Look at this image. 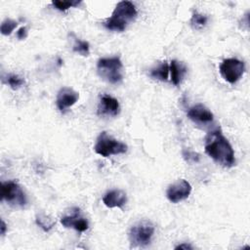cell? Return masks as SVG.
I'll return each mask as SVG.
<instances>
[{"label": "cell", "instance_id": "cell-3", "mask_svg": "<svg viewBox=\"0 0 250 250\" xmlns=\"http://www.w3.org/2000/svg\"><path fill=\"white\" fill-rule=\"evenodd\" d=\"M97 71L103 80L110 84H118L123 79V63L118 57L100 59Z\"/></svg>", "mask_w": 250, "mask_h": 250}, {"label": "cell", "instance_id": "cell-13", "mask_svg": "<svg viewBox=\"0 0 250 250\" xmlns=\"http://www.w3.org/2000/svg\"><path fill=\"white\" fill-rule=\"evenodd\" d=\"M103 202L108 208H122L127 203V195L121 189H112L104 194Z\"/></svg>", "mask_w": 250, "mask_h": 250}, {"label": "cell", "instance_id": "cell-23", "mask_svg": "<svg viewBox=\"0 0 250 250\" xmlns=\"http://www.w3.org/2000/svg\"><path fill=\"white\" fill-rule=\"evenodd\" d=\"M27 36V28L25 26H21L18 31H17V37L20 40L25 39Z\"/></svg>", "mask_w": 250, "mask_h": 250}, {"label": "cell", "instance_id": "cell-21", "mask_svg": "<svg viewBox=\"0 0 250 250\" xmlns=\"http://www.w3.org/2000/svg\"><path fill=\"white\" fill-rule=\"evenodd\" d=\"M80 1H62V0H54L52 1V5L59 11H65L71 7L78 6Z\"/></svg>", "mask_w": 250, "mask_h": 250}, {"label": "cell", "instance_id": "cell-7", "mask_svg": "<svg viewBox=\"0 0 250 250\" xmlns=\"http://www.w3.org/2000/svg\"><path fill=\"white\" fill-rule=\"evenodd\" d=\"M222 77L229 83H236L244 73V62L235 58L226 59L222 62L219 67Z\"/></svg>", "mask_w": 250, "mask_h": 250}, {"label": "cell", "instance_id": "cell-20", "mask_svg": "<svg viewBox=\"0 0 250 250\" xmlns=\"http://www.w3.org/2000/svg\"><path fill=\"white\" fill-rule=\"evenodd\" d=\"M17 25H18L17 21H14L12 19H6L1 23V27H0L1 33L3 35H10L12 31L17 27Z\"/></svg>", "mask_w": 250, "mask_h": 250}, {"label": "cell", "instance_id": "cell-15", "mask_svg": "<svg viewBox=\"0 0 250 250\" xmlns=\"http://www.w3.org/2000/svg\"><path fill=\"white\" fill-rule=\"evenodd\" d=\"M170 74V67L167 62H162L149 71V76L153 79H157L160 81H168Z\"/></svg>", "mask_w": 250, "mask_h": 250}, {"label": "cell", "instance_id": "cell-11", "mask_svg": "<svg viewBox=\"0 0 250 250\" xmlns=\"http://www.w3.org/2000/svg\"><path fill=\"white\" fill-rule=\"evenodd\" d=\"M79 99V94L69 87H62L57 95L56 104L61 111L72 106Z\"/></svg>", "mask_w": 250, "mask_h": 250}, {"label": "cell", "instance_id": "cell-9", "mask_svg": "<svg viewBox=\"0 0 250 250\" xmlns=\"http://www.w3.org/2000/svg\"><path fill=\"white\" fill-rule=\"evenodd\" d=\"M191 192L190 184L184 180H178L167 188L166 196L168 200L172 203H178L187 199Z\"/></svg>", "mask_w": 250, "mask_h": 250}, {"label": "cell", "instance_id": "cell-14", "mask_svg": "<svg viewBox=\"0 0 250 250\" xmlns=\"http://www.w3.org/2000/svg\"><path fill=\"white\" fill-rule=\"evenodd\" d=\"M169 67H170V74H169V80L174 84V85H179L182 81V79L184 78V76L187 73V67L186 65L181 62H178L176 60H173L170 62L169 63Z\"/></svg>", "mask_w": 250, "mask_h": 250}, {"label": "cell", "instance_id": "cell-8", "mask_svg": "<svg viewBox=\"0 0 250 250\" xmlns=\"http://www.w3.org/2000/svg\"><path fill=\"white\" fill-rule=\"evenodd\" d=\"M61 224L64 228H72L79 232H83L88 229V221L82 216L81 210L77 207H73L69 212L61 218Z\"/></svg>", "mask_w": 250, "mask_h": 250}, {"label": "cell", "instance_id": "cell-16", "mask_svg": "<svg viewBox=\"0 0 250 250\" xmlns=\"http://www.w3.org/2000/svg\"><path fill=\"white\" fill-rule=\"evenodd\" d=\"M73 51L75 53H78L81 56H88L90 54V46L87 41L80 40L79 38H75L74 44L72 47Z\"/></svg>", "mask_w": 250, "mask_h": 250}, {"label": "cell", "instance_id": "cell-17", "mask_svg": "<svg viewBox=\"0 0 250 250\" xmlns=\"http://www.w3.org/2000/svg\"><path fill=\"white\" fill-rule=\"evenodd\" d=\"M207 16L199 13H193L190 19V24L194 29H200L207 23Z\"/></svg>", "mask_w": 250, "mask_h": 250}, {"label": "cell", "instance_id": "cell-1", "mask_svg": "<svg viewBox=\"0 0 250 250\" xmlns=\"http://www.w3.org/2000/svg\"><path fill=\"white\" fill-rule=\"evenodd\" d=\"M205 152L218 164L230 168L235 165L234 151L220 129L210 131L205 137Z\"/></svg>", "mask_w": 250, "mask_h": 250}, {"label": "cell", "instance_id": "cell-18", "mask_svg": "<svg viewBox=\"0 0 250 250\" xmlns=\"http://www.w3.org/2000/svg\"><path fill=\"white\" fill-rule=\"evenodd\" d=\"M36 224L44 230V231H49L55 225V222L47 217L45 214H39L36 217Z\"/></svg>", "mask_w": 250, "mask_h": 250}, {"label": "cell", "instance_id": "cell-24", "mask_svg": "<svg viewBox=\"0 0 250 250\" xmlns=\"http://www.w3.org/2000/svg\"><path fill=\"white\" fill-rule=\"evenodd\" d=\"M175 249H176V250H178V249L191 250V249H193V247H192L190 244H188V243H181V244H179L178 246H176V247H175Z\"/></svg>", "mask_w": 250, "mask_h": 250}, {"label": "cell", "instance_id": "cell-6", "mask_svg": "<svg viewBox=\"0 0 250 250\" xmlns=\"http://www.w3.org/2000/svg\"><path fill=\"white\" fill-rule=\"evenodd\" d=\"M1 200L14 207H24L27 197L21 187L15 181L3 182L1 185Z\"/></svg>", "mask_w": 250, "mask_h": 250}, {"label": "cell", "instance_id": "cell-2", "mask_svg": "<svg viewBox=\"0 0 250 250\" xmlns=\"http://www.w3.org/2000/svg\"><path fill=\"white\" fill-rule=\"evenodd\" d=\"M137 14V9L132 2L121 1L117 3L111 17L104 21L103 24L108 30L122 32L127 24L136 19Z\"/></svg>", "mask_w": 250, "mask_h": 250}, {"label": "cell", "instance_id": "cell-10", "mask_svg": "<svg viewBox=\"0 0 250 250\" xmlns=\"http://www.w3.org/2000/svg\"><path fill=\"white\" fill-rule=\"evenodd\" d=\"M188 117L199 125H208L214 121L213 113L202 104H196L188 108Z\"/></svg>", "mask_w": 250, "mask_h": 250}, {"label": "cell", "instance_id": "cell-22", "mask_svg": "<svg viewBox=\"0 0 250 250\" xmlns=\"http://www.w3.org/2000/svg\"><path fill=\"white\" fill-rule=\"evenodd\" d=\"M184 157L187 159V161L188 162H197L199 160V156L197 153L192 152V151H184L183 152Z\"/></svg>", "mask_w": 250, "mask_h": 250}, {"label": "cell", "instance_id": "cell-25", "mask_svg": "<svg viewBox=\"0 0 250 250\" xmlns=\"http://www.w3.org/2000/svg\"><path fill=\"white\" fill-rule=\"evenodd\" d=\"M6 230H7V225H6V223L4 222V220L2 219V220H1V235H2V236L6 233Z\"/></svg>", "mask_w": 250, "mask_h": 250}, {"label": "cell", "instance_id": "cell-19", "mask_svg": "<svg viewBox=\"0 0 250 250\" xmlns=\"http://www.w3.org/2000/svg\"><path fill=\"white\" fill-rule=\"evenodd\" d=\"M5 83L8 84L12 89L17 90L24 84V80L17 74H9L5 78Z\"/></svg>", "mask_w": 250, "mask_h": 250}, {"label": "cell", "instance_id": "cell-4", "mask_svg": "<svg viewBox=\"0 0 250 250\" xmlns=\"http://www.w3.org/2000/svg\"><path fill=\"white\" fill-rule=\"evenodd\" d=\"M154 233V225L148 220H142L134 224L128 232L132 247H144L149 244Z\"/></svg>", "mask_w": 250, "mask_h": 250}, {"label": "cell", "instance_id": "cell-5", "mask_svg": "<svg viewBox=\"0 0 250 250\" xmlns=\"http://www.w3.org/2000/svg\"><path fill=\"white\" fill-rule=\"evenodd\" d=\"M94 149L99 155L108 157L110 155L125 153L127 151V146L104 131L97 138Z\"/></svg>", "mask_w": 250, "mask_h": 250}, {"label": "cell", "instance_id": "cell-12", "mask_svg": "<svg viewBox=\"0 0 250 250\" xmlns=\"http://www.w3.org/2000/svg\"><path fill=\"white\" fill-rule=\"evenodd\" d=\"M119 112L120 105L115 98L106 94L101 97L98 105V113L101 116H116L119 114Z\"/></svg>", "mask_w": 250, "mask_h": 250}]
</instances>
